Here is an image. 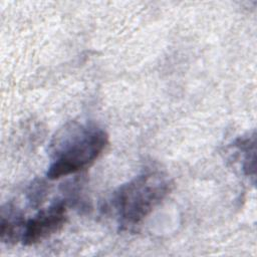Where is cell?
Here are the masks:
<instances>
[{
  "label": "cell",
  "mask_w": 257,
  "mask_h": 257,
  "mask_svg": "<svg viewBox=\"0 0 257 257\" xmlns=\"http://www.w3.org/2000/svg\"><path fill=\"white\" fill-rule=\"evenodd\" d=\"M47 192L46 183L42 180L34 181L27 192V200L31 207L37 208L43 202Z\"/></svg>",
  "instance_id": "cell-5"
},
{
  "label": "cell",
  "mask_w": 257,
  "mask_h": 257,
  "mask_svg": "<svg viewBox=\"0 0 257 257\" xmlns=\"http://www.w3.org/2000/svg\"><path fill=\"white\" fill-rule=\"evenodd\" d=\"M108 144L106 132L96 125L66 123L50 144L51 163L46 177L56 180L89 167Z\"/></svg>",
  "instance_id": "cell-1"
},
{
  "label": "cell",
  "mask_w": 257,
  "mask_h": 257,
  "mask_svg": "<svg viewBox=\"0 0 257 257\" xmlns=\"http://www.w3.org/2000/svg\"><path fill=\"white\" fill-rule=\"evenodd\" d=\"M67 205L66 199H58L26 220L22 244L24 246L35 245L61 230L67 220Z\"/></svg>",
  "instance_id": "cell-3"
},
{
  "label": "cell",
  "mask_w": 257,
  "mask_h": 257,
  "mask_svg": "<svg viewBox=\"0 0 257 257\" xmlns=\"http://www.w3.org/2000/svg\"><path fill=\"white\" fill-rule=\"evenodd\" d=\"M172 181L163 172L144 173L121 185L112 195L111 210L121 230H134L157 208L172 190Z\"/></svg>",
  "instance_id": "cell-2"
},
{
  "label": "cell",
  "mask_w": 257,
  "mask_h": 257,
  "mask_svg": "<svg viewBox=\"0 0 257 257\" xmlns=\"http://www.w3.org/2000/svg\"><path fill=\"white\" fill-rule=\"evenodd\" d=\"M26 220L22 211L11 203L2 207L0 221V238L5 244L11 245L22 240Z\"/></svg>",
  "instance_id": "cell-4"
}]
</instances>
